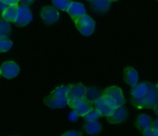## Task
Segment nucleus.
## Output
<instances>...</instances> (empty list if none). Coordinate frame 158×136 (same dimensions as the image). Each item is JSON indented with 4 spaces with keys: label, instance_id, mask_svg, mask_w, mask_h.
<instances>
[{
    "label": "nucleus",
    "instance_id": "obj_1",
    "mask_svg": "<svg viewBox=\"0 0 158 136\" xmlns=\"http://www.w3.org/2000/svg\"><path fill=\"white\" fill-rule=\"evenodd\" d=\"M132 104L137 108H154L158 103V90L156 86L148 83V90L146 94L140 98L133 97Z\"/></svg>",
    "mask_w": 158,
    "mask_h": 136
},
{
    "label": "nucleus",
    "instance_id": "obj_2",
    "mask_svg": "<svg viewBox=\"0 0 158 136\" xmlns=\"http://www.w3.org/2000/svg\"><path fill=\"white\" fill-rule=\"evenodd\" d=\"M102 96L109 102L111 106L114 108L124 105L126 100L123 96V91L119 87L111 86L106 88L103 93Z\"/></svg>",
    "mask_w": 158,
    "mask_h": 136
},
{
    "label": "nucleus",
    "instance_id": "obj_3",
    "mask_svg": "<svg viewBox=\"0 0 158 136\" xmlns=\"http://www.w3.org/2000/svg\"><path fill=\"white\" fill-rule=\"evenodd\" d=\"M74 23L80 33L86 36H90L95 30V21L86 14L77 19Z\"/></svg>",
    "mask_w": 158,
    "mask_h": 136
},
{
    "label": "nucleus",
    "instance_id": "obj_4",
    "mask_svg": "<svg viewBox=\"0 0 158 136\" xmlns=\"http://www.w3.org/2000/svg\"><path fill=\"white\" fill-rule=\"evenodd\" d=\"M86 92V87L82 83H75L68 86V92L66 94L68 105L71 108L74 102L84 97Z\"/></svg>",
    "mask_w": 158,
    "mask_h": 136
},
{
    "label": "nucleus",
    "instance_id": "obj_5",
    "mask_svg": "<svg viewBox=\"0 0 158 136\" xmlns=\"http://www.w3.org/2000/svg\"><path fill=\"white\" fill-rule=\"evenodd\" d=\"M32 20V14L30 9L26 5L19 6V12L15 24L19 27L26 26Z\"/></svg>",
    "mask_w": 158,
    "mask_h": 136
},
{
    "label": "nucleus",
    "instance_id": "obj_6",
    "mask_svg": "<svg viewBox=\"0 0 158 136\" xmlns=\"http://www.w3.org/2000/svg\"><path fill=\"white\" fill-rule=\"evenodd\" d=\"M71 108L73 109L74 111L77 113L79 116L83 117L85 114H87L94 108V103L89 100H88L84 96L83 97L74 102Z\"/></svg>",
    "mask_w": 158,
    "mask_h": 136
},
{
    "label": "nucleus",
    "instance_id": "obj_7",
    "mask_svg": "<svg viewBox=\"0 0 158 136\" xmlns=\"http://www.w3.org/2000/svg\"><path fill=\"white\" fill-rule=\"evenodd\" d=\"M94 106L96 109L100 111L101 115L103 117H109L115 110V108L111 106L110 104L102 95L94 102Z\"/></svg>",
    "mask_w": 158,
    "mask_h": 136
},
{
    "label": "nucleus",
    "instance_id": "obj_8",
    "mask_svg": "<svg viewBox=\"0 0 158 136\" xmlns=\"http://www.w3.org/2000/svg\"><path fill=\"white\" fill-rule=\"evenodd\" d=\"M44 103L49 108H63L68 105V100L66 96H56L50 94L44 99Z\"/></svg>",
    "mask_w": 158,
    "mask_h": 136
},
{
    "label": "nucleus",
    "instance_id": "obj_9",
    "mask_svg": "<svg viewBox=\"0 0 158 136\" xmlns=\"http://www.w3.org/2000/svg\"><path fill=\"white\" fill-rule=\"evenodd\" d=\"M41 18L47 24H53L59 19L60 14L57 9L53 6H44L42 9Z\"/></svg>",
    "mask_w": 158,
    "mask_h": 136
},
{
    "label": "nucleus",
    "instance_id": "obj_10",
    "mask_svg": "<svg viewBox=\"0 0 158 136\" xmlns=\"http://www.w3.org/2000/svg\"><path fill=\"white\" fill-rule=\"evenodd\" d=\"M0 70L2 75L7 79L14 78L19 73V67L13 61L4 62L2 64Z\"/></svg>",
    "mask_w": 158,
    "mask_h": 136
},
{
    "label": "nucleus",
    "instance_id": "obj_11",
    "mask_svg": "<svg viewBox=\"0 0 158 136\" xmlns=\"http://www.w3.org/2000/svg\"><path fill=\"white\" fill-rule=\"evenodd\" d=\"M127 111L124 105L115 108L111 115L107 117V120L113 125H119L124 121L127 117Z\"/></svg>",
    "mask_w": 158,
    "mask_h": 136
},
{
    "label": "nucleus",
    "instance_id": "obj_12",
    "mask_svg": "<svg viewBox=\"0 0 158 136\" xmlns=\"http://www.w3.org/2000/svg\"><path fill=\"white\" fill-rule=\"evenodd\" d=\"M67 12L70 15L73 22H75L77 19L86 15V9L82 3L72 2L69 9L67 10Z\"/></svg>",
    "mask_w": 158,
    "mask_h": 136
},
{
    "label": "nucleus",
    "instance_id": "obj_13",
    "mask_svg": "<svg viewBox=\"0 0 158 136\" xmlns=\"http://www.w3.org/2000/svg\"><path fill=\"white\" fill-rule=\"evenodd\" d=\"M19 12V6L18 4L10 5L8 7L5 9L2 13V17L3 19L7 22H11V23H15L17 19Z\"/></svg>",
    "mask_w": 158,
    "mask_h": 136
},
{
    "label": "nucleus",
    "instance_id": "obj_14",
    "mask_svg": "<svg viewBox=\"0 0 158 136\" xmlns=\"http://www.w3.org/2000/svg\"><path fill=\"white\" fill-rule=\"evenodd\" d=\"M124 80L129 86L134 87L138 81V74L133 67H127L124 70Z\"/></svg>",
    "mask_w": 158,
    "mask_h": 136
},
{
    "label": "nucleus",
    "instance_id": "obj_15",
    "mask_svg": "<svg viewBox=\"0 0 158 136\" xmlns=\"http://www.w3.org/2000/svg\"><path fill=\"white\" fill-rule=\"evenodd\" d=\"M153 123H154V121H153L152 118L149 115L143 114L138 116L136 125H137V128L139 130L143 131L147 128L153 127Z\"/></svg>",
    "mask_w": 158,
    "mask_h": 136
},
{
    "label": "nucleus",
    "instance_id": "obj_16",
    "mask_svg": "<svg viewBox=\"0 0 158 136\" xmlns=\"http://www.w3.org/2000/svg\"><path fill=\"white\" fill-rule=\"evenodd\" d=\"M91 6L97 12L103 13L109 10L110 7V0H91Z\"/></svg>",
    "mask_w": 158,
    "mask_h": 136
},
{
    "label": "nucleus",
    "instance_id": "obj_17",
    "mask_svg": "<svg viewBox=\"0 0 158 136\" xmlns=\"http://www.w3.org/2000/svg\"><path fill=\"white\" fill-rule=\"evenodd\" d=\"M148 90V83H137L132 87L131 89V95L134 98H140L146 94Z\"/></svg>",
    "mask_w": 158,
    "mask_h": 136
},
{
    "label": "nucleus",
    "instance_id": "obj_18",
    "mask_svg": "<svg viewBox=\"0 0 158 136\" xmlns=\"http://www.w3.org/2000/svg\"><path fill=\"white\" fill-rule=\"evenodd\" d=\"M84 129L88 134H95L101 131L102 126L100 122L93 121H87V123L84 125Z\"/></svg>",
    "mask_w": 158,
    "mask_h": 136
},
{
    "label": "nucleus",
    "instance_id": "obj_19",
    "mask_svg": "<svg viewBox=\"0 0 158 136\" xmlns=\"http://www.w3.org/2000/svg\"><path fill=\"white\" fill-rule=\"evenodd\" d=\"M12 46V42L6 36H0V53L9 51Z\"/></svg>",
    "mask_w": 158,
    "mask_h": 136
},
{
    "label": "nucleus",
    "instance_id": "obj_20",
    "mask_svg": "<svg viewBox=\"0 0 158 136\" xmlns=\"http://www.w3.org/2000/svg\"><path fill=\"white\" fill-rule=\"evenodd\" d=\"M52 2L56 8L62 11H66V12H67L72 3L71 0H52Z\"/></svg>",
    "mask_w": 158,
    "mask_h": 136
},
{
    "label": "nucleus",
    "instance_id": "obj_21",
    "mask_svg": "<svg viewBox=\"0 0 158 136\" xmlns=\"http://www.w3.org/2000/svg\"><path fill=\"white\" fill-rule=\"evenodd\" d=\"M101 116V114L98 110L96 109L95 108H93L87 114L83 116V118L86 121H97Z\"/></svg>",
    "mask_w": 158,
    "mask_h": 136
},
{
    "label": "nucleus",
    "instance_id": "obj_22",
    "mask_svg": "<svg viewBox=\"0 0 158 136\" xmlns=\"http://www.w3.org/2000/svg\"><path fill=\"white\" fill-rule=\"evenodd\" d=\"M85 97H86L88 100H89L90 101H92L93 103H94L100 96H99L98 91H97L96 88L89 87L86 88V94H85Z\"/></svg>",
    "mask_w": 158,
    "mask_h": 136
},
{
    "label": "nucleus",
    "instance_id": "obj_23",
    "mask_svg": "<svg viewBox=\"0 0 158 136\" xmlns=\"http://www.w3.org/2000/svg\"><path fill=\"white\" fill-rule=\"evenodd\" d=\"M11 31V26L9 22L5 19L0 20V36H8L9 35Z\"/></svg>",
    "mask_w": 158,
    "mask_h": 136
},
{
    "label": "nucleus",
    "instance_id": "obj_24",
    "mask_svg": "<svg viewBox=\"0 0 158 136\" xmlns=\"http://www.w3.org/2000/svg\"><path fill=\"white\" fill-rule=\"evenodd\" d=\"M67 92H68V87L61 86V87H58L56 88L54 91H52V93H51V94H53V95L66 96V97Z\"/></svg>",
    "mask_w": 158,
    "mask_h": 136
},
{
    "label": "nucleus",
    "instance_id": "obj_25",
    "mask_svg": "<svg viewBox=\"0 0 158 136\" xmlns=\"http://www.w3.org/2000/svg\"><path fill=\"white\" fill-rule=\"evenodd\" d=\"M143 134L144 136H158V131L154 127H151L143 131Z\"/></svg>",
    "mask_w": 158,
    "mask_h": 136
},
{
    "label": "nucleus",
    "instance_id": "obj_26",
    "mask_svg": "<svg viewBox=\"0 0 158 136\" xmlns=\"http://www.w3.org/2000/svg\"><path fill=\"white\" fill-rule=\"evenodd\" d=\"M81 132H79V131H69L68 132H66L65 134H63V135H67V136H78V135H82Z\"/></svg>",
    "mask_w": 158,
    "mask_h": 136
},
{
    "label": "nucleus",
    "instance_id": "obj_27",
    "mask_svg": "<svg viewBox=\"0 0 158 136\" xmlns=\"http://www.w3.org/2000/svg\"><path fill=\"white\" fill-rule=\"evenodd\" d=\"M1 2H2L6 3V4L9 5V6H10V5H15V4H18L19 2L20 1V0H0Z\"/></svg>",
    "mask_w": 158,
    "mask_h": 136
},
{
    "label": "nucleus",
    "instance_id": "obj_28",
    "mask_svg": "<svg viewBox=\"0 0 158 136\" xmlns=\"http://www.w3.org/2000/svg\"><path fill=\"white\" fill-rule=\"evenodd\" d=\"M78 116L79 115L77 114V113L73 111L70 114H69V118H70L71 121H76L77 119V117H78Z\"/></svg>",
    "mask_w": 158,
    "mask_h": 136
},
{
    "label": "nucleus",
    "instance_id": "obj_29",
    "mask_svg": "<svg viewBox=\"0 0 158 136\" xmlns=\"http://www.w3.org/2000/svg\"><path fill=\"white\" fill-rule=\"evenodd\" d=\"M8 6H9V5L6 4V3H4V2H2L0 1V12L2 13V12L5 10V9H6V7H8Z\"/></svg>",
    "mask_w": 158,
    "mask_h": 136
},
{
    "label": "nucleus",
    "instance_id": "obj_30",
    "mask_svg": "<svg viewBox=\"0 0 158 136\" xmlns=\"http://www.w3.org/2000/svg\"><path fill=\"white\" fill-rule=\"evenodd\" d=\"M22 2L24 3L25 5H29L34 2V0H21Z\"/></svg>",
    "mask_w": 158,
    "mask_h": 136
},
{
    "label": "nucleus",
    "instance_id": "obj_31",
    "mask_svg": "<svg viewBox=\"0 0 158 136\" xmlns=\"http://www.w3.org/2000/svg\"><path fill=\"white\" fill-rule=\"evenodd\" d=\"M153 127H154V128H156L157 131H158V118L156 119L154 121V123H153Z\"/></svg>",
    "mask_w": 158,
    "mask_h": 136
},
{
    "label": "nucleus",
    "instance_id": "obj_32",
    "mask_svg": "<svg viewBox=\"0 0 158 136\" xmlns=\"http://www.w3.org/2000/svg\"><path fill=\"white\" fill-rule=\"evenodd\" d=\"M153 109L154 110V111H155V113L158 115V103L157 104L155 105V106H154V108H153Z\"/></svg>",
    "mask_w": 158,
    "mask_h": 136
},
{
    "label": "nucleus",
    "instance_id": "obj_33",
    "mask_svg": "<svg viewBox=\"0 0 158 136\" xmlns=\"http://www.w3.org/2000/svg\"><path fill=\"white\" fill-rule=\"evenodd\" d=\"M111 2H115V1H117V0H110Z\"/></svg>",
    "mask_w": 158,
    "mask_h": 136
},
{
    "label": "nucleus",
    "instance_id": "obj_34",
    "mask_svg": "<svg viewBox=\"0 0 158 136\" xmlns=\"http://www.w3.org/2000/svg\"><path fill=\"white\" fill-rule=\"evenodd\" d=\"M156 87H157V89L158 90V83H157V86H156Z\"/></svg>",
    "mask_w": 158,
    "mask_h": 136
},
{
    "label": "nucleus",
    "instance_id": "obj_35",
    "mask_svg": "<svg viewBox=\"0 0 158 136\" xmlns=\"http://www.w3.org/2000/svg\"><path fill=\"white\" fill-rule=\"evenodd\" d=\"M1 74H1V70H0V76H1Z\"/></svg>",
    "mask_w": 158,
    "mask_h": 136
},
{
    "label": "nucleus",
    "instance_id": "obj_36",
    "mask_svg": "<svg viewBox=\"0 0 158 136\" xmlns=\"http://www.w3.org/2000/svg\"><path fill=\"white\" fill-rule=\"evenodd\" d=\"M89 1H91V0H89Z\"/></svg>",
    "mask_w": 158,
    "mask_h": 136
}]
</instances>
